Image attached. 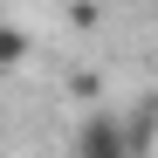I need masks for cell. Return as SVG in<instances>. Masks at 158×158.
<instances>
[{
    "label": "cell",
    "mask_w": 158,
    "mask_h": 158,
    "mask_svg": "<svg viewBox=\"0 0 158 158\" xmlns=\"http://www.w3.org/2000/svg\"><path fill=\"white\" fill-rule=\"evenodd\" d=\"M69 158H131V138H124V117L117 110H89L76 124V151Z\"/></svg>",
    "instance_id": "obj_1"
},
{
    "label": "cell",
    "mask_w": 158,
    "mask_h": 158,
    "mask_svg": "<svg viewBox=\"0 0 158 158\" xmlns=\"http://www.w3.org/2000/svg\"><path fill=\"white\" fill-rule=\"evenodd\" d=\"M35 55V41H28V28H14V21H0V76H14L21 62Z\"/></svg>",
    "instance_id": "obj_2"
}]
</instances>
